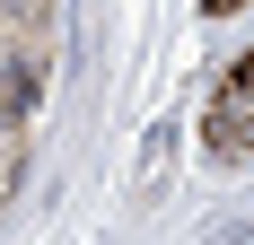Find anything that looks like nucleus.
Wrapping results in <instances>:
<instances>
[{
    "mask_svg": "<svg viewBox=\"0 0 254 245\" xmlns=\"http://www.w3.org/2000/svg\"><path fill=\"white\" fill-rule=\"evenodd\" d=\"M210 149L254 158V53H237V70L219 79V97H210Z\"/></svg>",
    "mask_w": 254,
    "mask_h": 245,
    "instance_id": "nucleus-1",
    "label": "nucleus"
}]
</instances>
